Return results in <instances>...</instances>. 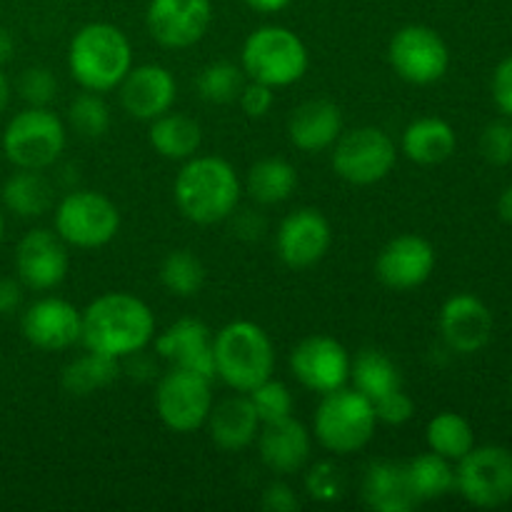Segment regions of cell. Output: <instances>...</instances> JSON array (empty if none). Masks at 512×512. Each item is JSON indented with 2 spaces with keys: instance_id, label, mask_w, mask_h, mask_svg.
Here are the masks:
<instances>
[{
  "instance_id": "obj_1",
  "label": "cell",
  "mask_w": 512,
  "mask_h": 512,
  "mask_svg": "<svg viewBox=\"0 0 512 512\" xmlns=\"http://www.w3.org/2000/svg\"><path fill=\"white\" fill-rule=\"evenodd\" d=\"M155 338V315L145 300L133 293H103L83 310L80 343L85 350L108 355L123 363L143 353Z\"/></svg>"
},
{
  "instance_id": "obj_2",
  "label": "cell",
  "mask_w": 512,
  "mask_h": 512,
  "mask_svg": "<svg viewBox=\"0 0 512 512\" xmlns=\"http://www.w3.org/2000/svg\"><path fill=\"white\" fill-rule=\"evenodd\" d=\"M173 195L185 220L195 225H215L233 218L243 195V183L225 158L193 155L175 175Z\"/></svg>"
},
{
  "instance_id": "obj_3",
  "label": "cell",
  "mask_w": 512,
  "mask_h": 512,
  "mask_svg": "<svg viewBox=\"0 0 512 512\" xmlns=\"http://www.w3.org/2000/svg\"><path fill=\"white\" fill-rule=\"evenodd\" d=\"M133 68V45L113 23H88L75 30L68 43L70 78L83 90H118Z\"/></svg>"
},
{
  "instance_id": "obj_4",
  "label": "cell",
  "mask_w": 512,
  "mask_h": 512,
  "mask_svg": "<svg viewBox=\"0 0 512 512\" xmlns=\"http://www.w3.org/2000/svg\"><path fill=\"white\" fill-rule=\"evenodd\" d=\"M215 378L235 393H250L273 378L275 345L253 320H233L213 335Z\"/></svg>"
},
{
  "instance_id": "obj_5",
  "label": "cell",
  "mask_w": 512,
  "mask_h": 512,
  "mask_svg": "<svg viewBox=\"0 0 512 512\" xmlns=\"http://www.w3.org/2000/svg\"><path fill=\"white\" fill-rule=\"evenodd\" d=\"M310 53L295 30L285 25H260L245 38L240 68L245 78L270 88H288L308 73Z\"/></svg>"
},
{
  "instance_id": "obj_6",
  "label": "cell",
  "mask_w": 512,
  "mask_h": 512,
  "mask_svg": "<svg viewBox=\"0 0 512 512\" xmlns=\"http://www.w3.org/2000/svg\"><path fill=\"white\" fill-rule=\"evenodd\" d=\"M320 398L313 415L315 440L333 455L360 453L378 428L373 400L348 385Z\"/></svg>"
},
{
  "instance_id": "obj_7",
  "label": "cell",
  "mask_w": 512,
  "mask_h": 512,
  "mask_svg": "<svg viewBox=\"0 0 512 512\" xmlns=\"http://www.w3.org/2000/svg\"><path fill=\"white\" fill-rule=\"evenodd\" d=\"M65 145H68V128L50 108L28 105L5 125L3 153L15 168H53L65 153Z\"/></svg>"
},
{
  "instance_id": "obj_8",
  "label": "cell",
  "mask_w": 512,
  "mask_h": 512,
  "mask_svg": "<svg viewBox=\"0 0 512 512\" xmlns=\"http://www.w3.org/2000/svg\"><path fill=\"white\" fill-rule=\"evenodd\" d=\"M55 233L68 248H105L120 233V210L98 190H70L55 205Z\"/></svg>"
},
{
  "instance_id": "obj_9",
  "label": "cell",
  "mask_w": 512,
  "mask_h": 512,
  "mask_svg": "<svg viewBox=\"0 0 512 512\" xmlns=\"http://www.w3.org/2000/svg\"><path fill=\"white\" fill-rule=\"evenodd\" d=\"M213 405V378L173 365L168 373L160 375L155 388V413L173 433L185 435L205 428Z\"/></svg>"
},
{
  "instance_id": "obj_10",
  "label": "cell",
  "mask_w": 512,
  "mask_h": 512,
  "mask_svg": "<svg viewBox=\"0 0 512 512\" xmlns=\"http://www.w3.org/2000/svg\"><path fill=\"white\" fill-rule=\"evenodd\" d=\"M398 163L395 140L375 125L353 128L333 145V170L350 185H375L388 178Z\"/></svg>"
},
{
  "instance_id": "obj_11",
  "label": "cell",
  "mask_w": 512,
  "mask_h": 512,
  "mask_svg": "<svg viewBox=\"0 0 512 512\" xmlns=\"http://www.w3.org/2000/svg\"><path fill=\"white\" fill-rule=\"evenodd\" d=\"M455 490L475 508H503L512 500V453L503 445H475L455 468Z\"/></svg>"
},
{
  "instance_id": "obj_12",
  "label": "cell",
  "mask_w": 512,
  "mask_h": 512,
  "mask_svg": "<svg viewBox=\"0 0 512 512\" xmlns=\"http://www.w3.org/2000/svg\"><path fill=\"white\" fill-rule=\"evenodd\" d=\"M388 63L410 85H433L450 68V50L430 25H403L388 43Z\"/></svg>"
},
{
  "instance_id": "obj_13",
  "label": "cell",
  "mask_w": 512,
  "mask_h": 512,
  "mask_svg": "<svg viewBox=\"0 0 512 512\" xmlns=\"http://www.w3.org/2000/svg\"><path fill=\"white\" fill-rule=\"evenodd\" d=\"M348 348L330 335H310L303 338L290 353V370L305 390L328 395L343 388L350 380Z\"/></svg>"
},
{
  "instance_id": "obj_14",
  "label": "cell",
  "mask_w": 512,
  "mask_h": 512,
  "mask_svg": "<svg viewBox=\"0 0 512 512\" xmlns=\"http://www.w3.org/2000/svg\"><path fill=\"white\" fill-rule=\"evenodd\" d=\"M213 23L210 0H150L145 25L150 38L170 50L198 45Z\"/></svg>"
},
{
  "instance_id": "obj_15",
  "label": "cell",
  "mask_w": 512,
  "mask_h": 512,
  "mask_svg": "<svg viewBox=\"0 0 512 512\" xmlns=\"http://www.w3.org/2000/svg\"><path fill=\"white\" fill-rule=\"evenodd\" d=\"M68 245L55 230L35 228L20 238L15 248V270L23 288L48 293L68 278Z\"/></svg>"
},
{
  "instance_id": "obj_16",
  "label": "cell",
  "mask_w": 512,
  "mask_h": 512,
  "mask_svg": "<svg viewBox=\"0 0 512 512\" xmlns=\"http://www.w3.org/2000/svg\"><path fill=\"white\" fill-rule=\"evenodd\" d=\"M333 245V228L315 208H298L285 215L275 233V250L288 268L305 270L318 265Z\"/></svg>"
},
{
  "instance_id": "obj_17",
  "label": "cell",
  "mask_w": 512,
  "mask_h": 512,
  "mask_svg": "<svg viewBox=\"0 0 512 512\" xmlns=\"http://www.w3.org/2000/svg\"><path fill=\"white\" fill-rule=\"evenodd\" d=\"M438 265V253L428 238L415 233L395 235L378 253L375 275L390 290H415L428 283Z\"/></svg>"
},
{
  "instance_id": "obj_18",
  "label": "cell",
  "mask_w": 512,
  "mask_h": 512,
  "mask_svg": "<svg viewBox=\"0 0 512 512\" xmlns=\"http://www.w3.org/2000/svg\"><path fill=\"white\" fill-rule=\"evenodd\" d=\"M25 340L33 348L45 350V353H60L70 350L80 343L83 333V310L75 308L73 303L63 298H40L23 313L20 320Z\"/></svg>"
},
{
  "instance_id": "obj_19",
  "label": "cell",
  "mask_w": 512,
  "mask_h": 512,
  "mask_svg": "<svg viewBox=\"0 0 512 512\" xmlns=\"http://www.w3.org/2000/svg\"><path fill=\"white\" fill-rule=\"evenodd\" d=\"M118 93L120 105L130 118L150 123L173 110L175 98H178V83L165 65L143 63L128 70L123 83L118 85Z\"/></svg>"
},
{
  "instance_id": "obj_20",
  "label": "cell",
  "mask_w": 512,
  "mask_h": 512,
  "mask_svg": "<svg viewBox=\"0 0 512 512\" xmlns=\"http://www.w3.org/2000/svg\"><path fill=\"white\" fill-rule=\"evenodd\" d=\"M493 313L473 293H455L440 308V335L448 350L475 355L493 338Z\"/></svg>"
},
{
  "instance_id": "obj_21",
  "label": "cell",
  "mask_w": 512,
  "mask_h": 512,
  "mask_svg": "<svg viewBox=\"0 0 512 512\" xmlns=\"http://www.w3.org/2000/svg\"><path fill=\"white\" fill-rule=\"evenodd\" d=\"M155 353L173 368L195 370L205 378L215 380L213 333L198 318H180L170 328L155 335Z\"/></svg>"
},
{
  "instance_id": "obj_22",
  "label": "cell",
  "mask_w": 512,
  "mask_h": 512,
  "mask_svg": "<svg viewBox=\"0 0 512 512\" xmlns=\"http://www.w3.org/2000/svg\"><path fill=\"white\" fill-rule=\"evenodd\" d=\"M258 453L270 473L295 475L308 465L313 453V433L295 415L263 423L258 433Z\"/></svg>"
},
{
  "instance_id": "obj_23",
  "label": "cell",
  "mask_w": 512,
  "mask_h": 512,
  "mask_svg": "<svg viewBox=\"0 0 512 512\" xmlns=\"http://www.w3.org/2000/svg\"><path fill=\"white\" fill-rule=\"evenodd\" d=\"M343 135V113L333 100H305L290 113L288 138L303 153L333 148Z\"/></svg>"
},
{
  "instance_id": "obj_24",
  "label": "cell",
  "mask_w": 512,
  "mask_h": 512,
  "mask_svg": "<svg viewBox=\"0 0 512 512\" xmlns=\"http://www.w3.org/2000/svg\"><path fill=\"white\" fill-rule=\"evenodd\" d=\"M205 428H208L210 440L220 450L240 453L258 440L263 423H260L258 413L250 403L248 393H235L233 398H225L223 403L213 405Z\"/></svg>"
},
{
  "instance_id": "obj_25",
  "label": "cell",
  "mask_w": 512,
  "mask_h": 512,
  "mask_svg": "<svg viewBox=\"0 0 512 512\" xmlns=\"http://www.w3.org/2000/svg\"><path fill=\"white\" fill-rule=\"evenodd\" d=\"M363 500L375 512H410L418 508L413 488L408 483L403 463L393 460H375L365 468Z\"/></svg>"
},
{
  "instance_id": "obj_26",
  "label": "cell",
  "mask_w": 512,
  "mask_h": 512,
  "mask_svg": "<svg viewBox=\"0 0 512 512\" xmlns=\"http://www.w3.org/2000/svg\"><path fill=\"white\" fill-rule=\"evenodd\" d=\"M458 148V135L453 125L443 118H418L403 130L400 150L418 165H440Z\"/></svg>"
},
{
  "instance_id": "obj_27",
  "label": "cell",
  "mask_w": 512,
  "mask_h": 512,
  "mask_svg": "<svg viewBox=\"0 0 512 512\" xmlns=\"http://www.w3.org/2000/svg\"><path fill=\"white\" fill-rule=\"evenodd\" d=\"M148 143L160 158L173 160V163H185L188 158L200 153L203 145V128L195 118L185 113H173L168 110L160 118L150 120Z\"/></svg>"
},
{
  "instance_id": "obj_28",
  "label": "cell",
  "mask_w": 512,
  "mask_h": 512,
  "mask_svg": "<svg viewBox=\"0 0 512 512\" xmlns=\"http://www.w3.org/2000/svg\"><path fill=\"white\" fill-rule=\"evenodd\" d=\"M3 205L18 218H40L55 205V190L43 170L15 168V173L5 180Z\"/></svg>"
},
{
  "instance_id": "obj_29",
  "label": "cell",
  "mask_w": 512,
  "mask_h": 512,
  "mask_svg": "<svg viewBox=\"0 0 512 512\" xmlns=\"http://www.w3.org/2000/svg\"><path fill=\"white\" fill-rule=\"evenodd\" d=\"M295 188H298V170L285 158L258 160L245 175V193L260 205L285 203Z\"/></svg>"
},
{
  "instance_id": "obj_30",
  "label": "cell",
  "mask_w": 512,
  "mask_h": 512,
  "mask_svg": "<svg viewBox=\"0 0 512 512\" xmlns=\"http://www.w3.org/2000/svg\"><path fill=\"white\" fill-rule=\"evenodd\" d=\"M118 375L120 360L93 353V350H85L83 355H78V358L65 365L60 383H63L65 393L73 395V398H88V395L98 393V390L115 383Z\"/></svg>"
},
{
  "instance_id": "obj_31",
  "label": "cell",
  "mask_w": 512,
  "mask_h": 512,
  "mask_svg": "<svg viewBox=\"0 0 512 512\" xmlns=\"http://www.w3.org/2000/svg\"><path fill=\"white\" fill-rule=\"evenodd\" d=\"M350 380H353V388L373 403L383 395L403 388V375H400L398 365L393 363V358L375 348H365L355 355L350 363Z\"/></svg>"
},
{
  "instance_id": "obj_32",
  "label": "cell",
  "mask_w": 512,
  "mask_h": 512,
  "mask_svg": "<svg viewBox=\"0 0 512 512\" xmlns=\"http://www.w3.org/2000/svg\"><path fill=\"white\" fill-rule=\"evenodd\" d=\"M405 473H408V483L418 503L440 500L455 490L453 463L433 450L405 463Z\"/></svg>"
},
{
  "instance_id": "obj_33",
  "label": "cell",
  "mask_w": 512,
  "mask_h": 512,
  "mask_svg": "<svg viewBox=\"0 0 512 512\" xmlns=\"http://www.w3.org/2000/svg\"><path fill=\"white\" fill-rule=\"evenodd\" d=\"M425 443H428V450L443 455L450 463H458L475 448V430L463 415L445 410L430 418L425 428Z\"/></svg>"
},
{
  "instance_id": "obj_34",
  "label": "cell",
  "mask_w": 512,
  "mask_h": 512,
  "mask_svg": "<svg viewBox=\"0 0 512 512\" xmlns=\"http://www.w3.org/2000/svg\"><path fill=\"white\" fill-rule=\"evenodd\" d=\"M160 283L175 298H195L205 285V265L193 250H170L160 263Z\"/></svg>"
},
{
  "instance_id": "obj_35",
  "label": "cell",
  "mask_w": 512,
  "mask_h": 512,
  "mask_svg": "<svg viewBox=\"0 0 512 512\" xmlns=\"http://www.w3.org/2000/svg\"><path fill=\"white\" fill-rule=\"evenodd\" d=\"M245 80L248 78H245L240 65L230 63V60H215V63H208L200 70L195 88H198V95L205 103L225 105L238 100Z\"/></svg>"
},
{
  "instance_id": "obj_36",
  "label": "cell",
  "mask_w": 512,
  "mask_h": 512,
  "mask_svg": "<svg viewBox=\"0 0 512 512\" xmlns=\"http://www.w3.org/2000/svg\"><path fill=\"white\" fill-rule=\"evenodd\" d=\"M68 123L80 138L98 140L110 130V105L105 103L103 93L83 90L70 100Z\"/></svg>"
},
{
  "instance_id": "obj_37",
  "label": "cell",
  "mask_w": 512,
  "mask_h": 512,
  "mask_svg": "<svg viewBox=\"0 0 512 512\" xmlns=\"http://www.w3.org/2000/svg\"><path fill=\"white\" fill-rule=\"evenodd\" d=\"M248 398L253 403L255 413H258L260 423H275V420H283L293 415V393H290L288 385L275 378L263 380L258 388L250 390Z\"/></svg>"
},
{
  "instance_id": "obj_38",
  "label": "cell",
  "mask_w": 512,
  "mask_h": 512,
  "mask_svg": "<svg viewBox=\"0 0 512 512\" xmlns=\"http://www.w3.org/2000/svg\"><path fill=\"white\" fill-rule=\"evenodd\" d=\"M305 493L315 503H335L345 493L343 470L330 460H320L305 475Z\"/></svg>"
},
{
  "instance_id": "obj_39",
  "label": "cell",
  "mask_w": 512,
  "mask_h": 512,
  "mask_svg": "<svg viewBox=\"0 0 512 512\" xmlns=\"http://www.w3.org/2000/svg\"><path fill=\"white\" fill-rule=\"evenodd\" d=\"M20 98L28 105L35 108H50V103L58 95V78L53 75V70L45 68V65H33V68L25 70L18 80Z\"/></svg>"
},
{
  "instance_id": "obj_40",
  "label": "cell",
  "mask_w": 512,
  "mask_h": 512,
  "mask_svg": "<svg viewBox=\"0 0 512 512\" xmlns=\"http://www.w3.org/2000/svg\"><path fill=\"white\" fill-rule=\"evenodd\" d=\"M480 153L493 165L512 163V120H495L483 130Z\"/></svg>"
},
{
  "instance_id": "obj_41",
  "label": "cell",
  "mask_w": 512,
  "mask_h": 512,
  "mask_svg": "<svg viewBox=\"0 0 512 512\" xmlns=\"http://www.w3.org/2000/svg\"><path fill=\"white\" fill-rule=\"evenodd\" d=\"M373 405H375V418H378V423L395 425V428H398V425H405L415 415L413 398H410L403 388L383 395V398L375 400Z\"/></svg>"
},
{
  "instance_id": "obj_42",
  "label": "cell",
  "mask_w": 512,
  "mask_h": 512,
  "mask_svg": "<svg viewBox=\"0 0 512 512\" xmlns=\"http://www.w3.org/2000/svg\"><path fill=\"white\" fill-rule=\"evenodd\" d=\"M238 103L248 118H265L275 105V88L255 83V80H245L243 90H240L238 95Z\"/></svg>"
},
{
  "instance_id": "obj_43",
  "label": "cell",
  "mask_w": 512,
  "mask_h": 512,
  "mask_svg": "<svg viewBox=\"0 0 512 512\" xmlns=\"http://www.w3.org/2000/svg\"><path fill=\"white\" fill-rule=\"evenodd\" d=\"M493 100L500 113L512 120V55L503 58L493 73Z\"/></svg>"
},
{
  "instance_id": "obj_44",
  "label": "cell",
  "mask_w": 512,
  "mask_h": 512,
  "mask_svg": "<svg viewBox=\"0 0 512 512\" xmlns=\"http://www.w3.org/2000/svg\"><path fill=\"white\" fill-rule=\"evenodd\" d=\"M263 508L268 512H295L300 510V498L288 483L275 480L263 490Z\"/></svg>"
},
{
  "instance_id": "obj_45",
  "label": "cell",
  "mask_w": 512,
  "mask_h": 512,
  "mask_svg": "<svg viewBox=\"0 0 512 512\" xmlns=\"http://www.w3.org/2000/svg\"><path fill=\"white\" fill-rule=\"evenodd\" d=\"M23 305V283L13 278H0V318L18 313Z\"/></svg>"
},
{
  "instance_id": "obj_46",
  "label": "cell",
  "mask_w": 512,
  "mask_h": 512,
  "mask_svg": "<svg viewBox=\"0 0 512 512\" xmlns=\"http://www.w3.org/2000/svg\"><path fill=\"white\" fill-rule=\"evenodd\" d=\"M290 3H293V0H245L248 8H253L255 13H263V15L280 13V10L288 8Z\"/></svg>"
},
{
  "instance_id": "obj_47",
  "label": "cell",
  "mask_w": 512,
  "mask_h": 512,
  "mask_svg": "<svg viewBox=\"0 0 512 512\" xmlns=\"http://www.w3.org/2000/svg\"><path fill=\"white\" fill-rule=\"evenodd\" d=\"M13 53H15L13 33H10L8 28H3V25H0V65L10 63V60H13Z\"/></svg>"
},
{
  "instance_id": "obj_48",
  "label": "cell",
  "mask_w": 512,
  "mask_h": 512,
  "mask_svg": "<svg viewBox=\"0 0 512 512\" xmlns=\"http://www.w3.org/2000/svg\"><path fill=\"white\" fill-rule=\"evenodd\" d=\"M498 213H500V218L505 220V223L512 225V185H510V188H505L503 193H500Z\"/></svg>"
},
{
  "instance_id": "obj_49",
  "label": "cell",
  "mask_w": 512,
  "mask_h": 512,
  "mask_svg": "<svg viewBox=\"0 0 512 512\" xmlns=\"http://www.w3.org/2000/svg\"><path fill=\"white\" fill-rule=\"evenodd\" d=\"M8 103H10V83H8V78L0 73V113L8 108Z\"/></svg>"
},
{
  "instance_id": "obj_50",
  "label": "cell",
  "mask_w": 512,
  "mask_h": 512,
  "mask_svg": "<svg viewBox=\"0 0 512 512\" xmlns=\"http://www.w3.org/2000/svg\"><path fill=\"white\" fill-rule=\"evenodd\" d=\"M5 235V218H3V210H0V240H3Z\"/></svg>"
}]
</instances>
